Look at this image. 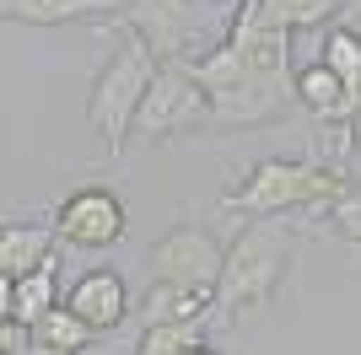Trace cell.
Segmentation results:
<instances>
[{
	"label": "cell",
	"instance_id": "1",
	"mask_svg": "<svg viewBox=\"0 0 361 355\" xmlns=\"http://www.w3.org/2000/svg\"><path fill=\"white\" fill-rule=\"evenodd\" d=\"M189 70L211 97V130L270 124L297 97V87H291V27L275 22L264 0H238L226 44L189 59Z\"/></svg>",
	"mask_w": 361,
	"mask_h": 355
},
{
	"label": "cell",
	"instance_id": "2",
	"mask_svg": "<svg viewBox=\"0 0 361 355\" xmlns=\"http://www.w3.org/2000/svg\"><path fill=\"white\" fill-rule=\"evenodd\" d=\"M291 264V237L270 221H254L243 226L238 242L226 248V264H221V280H216V318L238 323V318H254L264 301L275 296L281 275Z\"/></svg>",
	"mask_w": 361,
	"mask_h": 355
},
{
	"label": "cell",
	"instance_id": "3",
	"mask_svg": "<svg viewBox=\"0 0 361 355\" xmlns=\"http://www.w3.org/2000/svg\"><path fill=\"white\" fill-rule=\"evenodd\" d=\"M157 65H162V59L130 32L119 44V54L108 59V70L97 75L92 103H87V124H92V135H97V146H108V156L130 146V124H135V113H140L146 87L157 81Z\"/></svg>",
	"mask_w": 361,
	"mask_h": 355
},
{
	"label": "cell",
	"instance_id": "4",
	"mask_svg": "<svg viewBox=\"0 0 361 355\" xmlns=\"http://www.w3.org/2000/svg\"><path fill=\"white\" fill-rule=\"evenodd\" d=\"M345 199V178L329 173L318 162H259L226 194V210L243 216H286V210H307V205H340Z\"/></svg>",
	"mask_w": 361,
	"mask_h": 355
},
{
	"label": "cell",
	"instance_id": "5",
	"mask_svg": "<svg viewBox=\"0 0 361 355\" xmlns=\"http://www.w3.org/2000/svg\"><path fill=\"white\" fill-rule=\"evenodd\" d=\"M205 124H211V97H205V87L195 81L189 59H167V65H157V81H151L146 97H140L130 140H135V146H157V140L205 130Z\"/></svg>",
	"mask_w": 361,
	"mask_h": 355
},
{
	"label": "cell",
	"instance_id": "6",
	"mask_svg": "<svg viewBox=\"0 0 361 355\" xmlns=\"http://www.w3.org/2000/svg\"><path fill=\"white\" fill-rule=\"evenodd\" d=\"M119 27H130L167 65V59H189V49L205 38V16L195 0H124Z\"/></svg>",
	"mask_w": 361,
	"mask_h": 355
},
{
	"label": "cell",
	"instance_id": "7",
	"mask_svg": "<svg viewBox=\"0 0 361 355\" xmlns=\"http://www.w3.org/2000/svg\"><path fill=\"white\" fill-rule=\"evenodd\" d=\"M226 264V248L216 242L205 226H178L162 242H151L146 253V275L162 285H195V291H216Z\"/></svg>",
	"mask_w": 361,
	"mask_h": 355
},
{
	"label": "cell",
	"instance_id": "8",
	"mask_svg": "<svg viewBox=\"0 0 361 355\" xmlns=\"http://www.w3.org/2000/svg\"><path fill=\"white\" fill-rule=\"evenodd\" d=\"M60 237L75 248H108L124 237V205L108 189H81L60 205Z\"/></svg>",
	"mask_w": 361,
	"mask_h": 355
},
{
	"label": "cell",
	"instance_id": "9",
	"mask_svg": "<svg viewBox=\"0 0 361 355\" xmlns=\"http://www.w3.org/2000/svg\"><path fill=\"white\" fill-rule=\"evenodd\" d=\"M65 307H71L75 318H87L92 328H119L124 323V280L114 269H87V275L71 285Z\"/></svg>",
	"mask_w": 361,
	"mask_h": 355
},
{
	"label": "cell",
	"instance_id": "10",
	"mask_svg": "<svg viewBox=\"0 0 361 355\" xmlns=\"http://www.w3.org/2000/svg\"><path fill=\"white\" fill-rule=\"evenodd\" d=\"M216 291H195V285H162L151 280L146 285V301H140V312H146V328L151 323H189V318H216Z\"/></svg>",
	"mask_w": 361,
	"mask_h": 355
},
{
	"label": "cell",
	"instance_id": "11",
	"mask_svg": "<svg viewBox=\"0 0 361 355\" xmlns=\"http://www.w3.org/2000/svg\"><path fill=\"white\" fill-rule=\"evenodd\" d=\"M291 87H297V97L313 108L318 118H356V108H361V97H350L345 81H340L324 59L307 65V70H297V75H291Z\"/></svg>",
	"mask_w": 361,
	"mask_h": 355
},
{
	"label": "cell",
	"instance_id": "12",
	"mask_svg": "<svg viewBox=\"0 0 361 355\" xmlns=\"http://www.w3.org/2000/svg\"><path fill=\"white\" fill-rule=\"evenodd\" d=\"M54 237H60V226H6L0 232V275L22 280L32 269H44Z\"/></svg>",
	"mask_w": 361,
	"mask_h": 355
},
{
	"label": "cell",
	"instance_id": "13",
	"mask_svg": "<svg viewBox=\"0 0 361 355\" xmlns=\"http://www.w3.org/2000/svg\"><path fill=\"white\" fill-rule=\"evenodd\" d=\"M108 0H0L6 22H32V27H60V22H81L97 16Z\"/></svg>",
	"mask_w": 361,
	"mask_h": 355
},
{
	"label": "cell",
	"instance_id": "14",
	"mask_svg": "<svg viewBox=\"0 0 361 355\" xmlns=\"http://www.w3.org/2000/svg\"><path fill=\"white\" fill-rule=\"evenodd\" d=\"M54 307H60V301H54V264H44V269H32V275H22V280H16V301H11V312H6V318L44 323Z\"/></svg>",
	"mask_w": 361,
	"mask_h": 355
},
{
	"label": "cell",
	"instance_id": "15",
	"mask_svg": "<svg viewBox=\"0 0 361 355\" xmlns=\"http://www.w3.org/2000/svg\"><path fill=\"white\" fill-rule=\"evenodd\" d=\"M324 65L345 81L350 97H361V32L356 27H329V38H324Z\"/></svg>",
	"mask_w": 361,
	"mask_h": 355
},
{
	"label": "cell",
	"instance_id": "16",
	"mask_svg": "<svg viewBox=\"0 0 361 355\" xmlns=\"http://www.w3.org/2000/svg\"><path fill=\"white\" fill-rule=\"evenodd\" d=\"M92 334H97V328H92L87 318H75L71 307H54L44 323H32V340H38V344H54V350H87Z\"/></svg>",
	"mask_w": 361,
	"mask_h": 355
},
{
	"label": "cell",
	"instance_id": "17",
	"mask_svg": "<svg viewBox=\"0 0 361 355\" xmlns=\"http://www.w3.org/2000/svg\"><path fill=\"white\" fill-rule=\"evenodd\" d=\"M211 318H189V323H151L140 334V355H183L189 344H200Z\"/></svg>",
	"mask_w": 361,
	"mask_h": 355
},
{
	"label": "cell",
	"instance_id": "18",
	"mask_svg": "<svg viewBox=\"0 0 361 355\" xmlns=\"http://www.w3.org/2000/svg\"><path fill=\"white\" fill-rule=\"evenodd\" d=\"M264 6H270V16H275V22H286L291 32H297V27H318V22H329V16L345 11L340 0H264Z\"/></svg>",
	"mask_w": 361,
	"mask_h": 355
},
{
	"label": "cell",
	"instance_id": "19",
	"mask_svg": "<svg viewBox=\"0 0 361 355\" xmlns=\"http://www.w3.org/2000/svg\"><path fill=\"white\" fill-rule=\"evenodd\" d=\"M329 226L345 237V242H361V194H345V199L329 210Z\"/></svg>",
	"mask_w": 361,
	"mask_h": 355
},
{
	"label": "cell",
	"instance_id": "20",
	"mask_svg": "<svg viewBox=\"0 0 361 355\" xmlns=\"http://www.w3.org/2000/svg\"><path fill=\"white\" fill-rule=\"evenodd\" d=\"M32 323H22V318H6V323H0V355H27L32 344V334H27Z\"/></svg>",
	"mask_w": 361,
	"mask_h": 355
},
{
	"label": "cell",
	"instance_id": "21",
	"mask_svg": "<svg viewBox=\"0 0 361 355\" xmlns=\"http://www.w3.org/2000/svg\"><path fill=\"white\" fill-rule=\"evenodd\" d=\"M350 156L361 162V108H356V118H350Z\"/></svg>",
	"mask_w": 361,
	"mask_h": 355
},
{
	"label": "cell",
	"instance_id": "22",
	"mask_svg": "<svg viewBox=\"0 0 361 355\" xmlns=\"http://www.w3.org/2000/svg\"><path fill=\"white\" fill-rule=\"evenodd\" d=\"M27 355H75V350H54V344H32Z\"/></svg>",
	"mask_w": 361,
	"mask_h": 355
},
{
	"label": "cell",
	"instance_id": "23",
	"mask_svg": "<svg viewBox=\"0 0 361 355\" xmlns=\"http://www.w3.org/2000/svg\"><path fill=\"white\" fill-rule=\"evenodd\" d=\"M340 6H345V11L356 16V22H361V0H340Z\"/></svg>",
	"mask_w": 361,
	"mask_h": 355
},
{
	"label": "cell",
	"instance_id": "24",
	"mask_svg": "<svg viewBox=\"0 0 361 355\" xmlns=\"http://www.w3.org/2000/svg\"><path fill=\"white\" fill-rule=\"evenodd\" d=\"M183 355H216V350H205V344H189V350H183Z\"/></svg>",
	"mask_w": 361,
	"mask_h": 355
}]
</instances>
